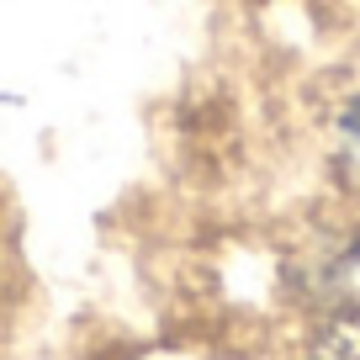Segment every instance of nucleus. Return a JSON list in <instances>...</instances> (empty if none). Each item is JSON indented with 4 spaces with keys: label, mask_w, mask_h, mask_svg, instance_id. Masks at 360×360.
<instances>
[{
    "label": "nucleus",
    "mask_w": 360,
    "mask_h": 360,
    "mask_svg": "<svg viewBox=\"0 0 360 360\" xmlns=\"http://www.w3.org/2000/svg\"><path fill=\"white\" fill-rule=\"evenodd\" d=\"M313 360H360V318H339L313 345Z\"/></svg>",
    "instance_id": "nucleus-1"
},
{
    "label": "nucleus",
    "mask_w": 360,
    "mask_h": 360,
    "mask_svg": "<svg viewBox=\"0 0 360 360\" xmlns=\"http://www.w3.org/2000/svg\"><path fill=\"white\" fill-rule=\"evenodd\" d=\"M345 133H349V143L360 148V101H355V106L345 112Z\"/></svg>",
    "instance_id": "nucleus-2"
}]
</instances>
